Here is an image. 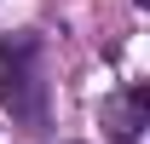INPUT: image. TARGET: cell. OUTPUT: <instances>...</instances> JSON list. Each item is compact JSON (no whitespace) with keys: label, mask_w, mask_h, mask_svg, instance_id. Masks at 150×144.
Returning a JSON list of instances; mask_svg holds the SVG:
<instances>
[{"label":"cell","mask_w":150,"mask_h":144,"mask_svg":"<svg viewBox=\"0 0 150 144\" xmlns=\"http://www.w3.org/2000/svg\"><path fill=\"white\" fill-rule=\"evenodd\" d=\"M0 104L12 109V121L40 127L46 121V52L35 35H6L0 40Z\"/></svg>","instance_id":"1"},{"label":"cell","mask_w":150,"mask_h":144,"mask_svg":"<svg viewBox=\"0 0 150 144\" xmlns=\"http://www.w3.org/2000/svg\"><path fill=\"white\" fill-rule=\"evenodd\" d=\"M144 127H150V87H133L127 98L110 109V138L115 144H139Z\"/></svg>","instance_id":"2"}]
</instances>
